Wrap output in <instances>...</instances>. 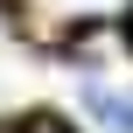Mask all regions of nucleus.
<instances>
[{"label":"nucleus","mask_w":133,"mask_h":133,"mask_svg":"<svg viewBox=\"0 0 133 133\" xmlns=\"http://www.w3.org/2000/svg\"><path fill=\"white\" fill-rule=\"evenodd\" d=\"M84 105H91V112H98L105 126H119V133H133V98H119V91H91Z\"/></svg>","instance_id":"obj_1"},{"label":"nucleus","mask_w":133,"mask_h":133,"mask_svg":"<svg viewBox=\"0 0 133 133\" xmlns=\"http://www.w3.org/2000/svg\"><path fill=\"white\" fill-rule=\"evenodd\" d=\"M21 133H70V126H63V119H28Z\"/></svg>","instance_id":"obj_2"},{"label":"nucleus","mask_w":133,"mask_h":133,"mask_svg":"<svg viewBox=\"0 0 133 133\" xmlns=\"http://www.w3.org/2000/svg\"><path fill=\"white\" fill-rule=\"evenodd\" d=\"M126 35H133V21H126Z\"/></svg>","instance_id":"obj_3"}]
</instances>
